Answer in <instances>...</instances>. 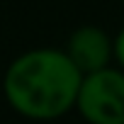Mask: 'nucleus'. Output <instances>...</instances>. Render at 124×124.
Segmentation results:
<instances>
[{"label": "nucleus", "instance_id": "nucleus-1", "mask_svg": "<svg viewBox=\"0 0 124 124\" xmlns=\"http://www.w3.org/2000/svg\"><path fill=\"white\" fill-rule=\"evenodd\" d=\"M83 73L61 49H32L12 61L5 73V97L27 119L49 122L76 107Z\"/></svg>", "mask_w": 124, "mask_h": 124}, {"label": "nucleus", "instance_id": "nucleus-2", "mask_svg": "<svg viewBox=\"0 0 124 124\" xmlns=\"http://www.w3.org/2000/svg\"><path fill=\"white\" fill-rule=\"evenodd\" d=\"M76 107L90 124H124V73L109 66L85 73Z\"/></svg>", "mask_w": 124, "mask_h": 124}, {"label": "nucleus", "instance_id": "nucleus-3", "mask_svg": "<svg viewBox=\"0 0 124 124\" xmlns=\"http://www.w3.org/2000/svg\"><path fill=\"white\" fill-rule=\"evenodd\" d=\"M66 54L78 66V71L85 76V73L100 71V68H105L109 63V58L114 54V44L109 41L105 29L88 24V27H80V29H76L71 34Z\"/></svg>", "mask_w": 124, "mask_h": 124}, {"label": "nucleus", "instance_id": "nucleus-4", "mask_svg": "<svg viewBox=\"0 0 124 124\" xmlns=\"http://www.w3.org/2000/svg\"><path fill=\"white\" fill-rule=\"evenodd\" d=\"M112 44H114V58H117L119 63L124 66V29L117 34V39H114Z\"/></svg>", "mask_w": 124, "mask_h": 124}]
</instances>
